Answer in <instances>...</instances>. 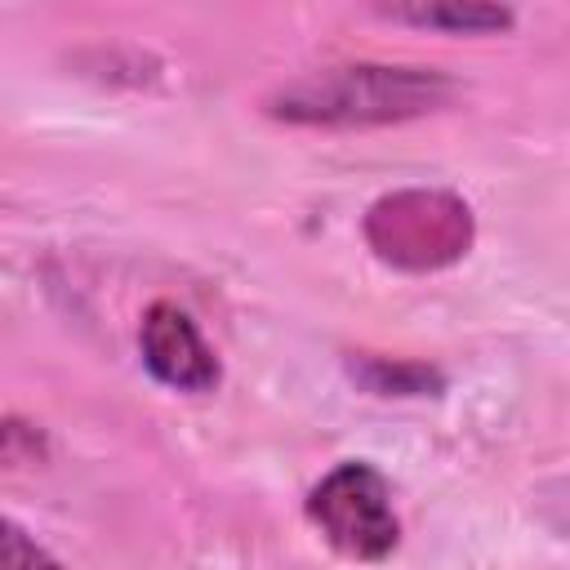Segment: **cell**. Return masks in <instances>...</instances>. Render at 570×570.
I'll return each mask as SVG.
<instances>
[{"mask_svg": "<svg viewBox=\"0 0 570 570\" xmlns=\"http://www.w3.org/2000/svg\"><path fill=\"white\" fill-rule=\"evenodd\" d=\"M454 98V85L428 67H383V62H352L307 71L281 85L267 98V111L289 125H325V129H365L392 125L423 111H436Z\"/></svg>", "mask_w": 570, "mask_h": 570, "instance_id": "obj_1", "label": "cell"}, {"mask_svg": "<svg viewBox=\"0 0 570 570\" xmlns=\"http://www.w3.org/2000/svg\"><path fill=\"white\" fill-rule=\"evenodd\" d=\"M365 236L383 263L405 272H432L468 254L472 209L450 191H396L370 209Z\"/></svg>", "mask_w": 570, "mask_h": 570, "instance_id": "obj_2", "label": "cell"}, {"mask_svg": "<svg viewBox=\"0 0 570 570\" xmlns=\"http://www.w3.org/2000/svg\"><path fill=\"white\" fill-rule=\"evenodd\" d=\"M307 517L325 534V543L352 561H383V557H392V548L401 539L392 490H387L383 472L361 459L330 468L312 485Z\"/></svg>", "mask_w": 570, "mask_h": 570, "instance_id": "obj_3", "label": "cell"}, {"mask_svg": "<svg viewBox=\"0 0 570 570\" xmlns=\"http://www.w3.org/2000/svg\"><path fill=\"white\" fill-rule=\"evenodd\" d=\"M138 352L151 379H160L174 392H209L218 383V356L178 303H151L142 312Z\"/></svg>", "mask_w": 570, "mask_h": 570, "instance_id": "obj_4", "label": "cell"}, {"mask_svg": "<svg viewBox=\"0 0 570 570\" xmlns=\"http://www.w3.org/2000/svg\"><path fill=\"white\" fill-rule=\"evenodd\" d=\"M396 22H414V27H432V31H454V36H485V31H503L512 27V9L503 4H392L383 9Z\"/></svg>", "mask_w": 570, "mask_h": 570, "instance_id": "obj_5", "label": "cell"}, {"mask_svg": "<svg viewBox=\"0 0 570 570\" xmlns=\"http://www.w3.org/2000/svg\"><path fill=\"white\" fill-rule=\"evenodd\" d=\"M352 374L370 387V392H379V396H419V392H428V387H436V374L432 370H423V365H387L383 356H361V361H352Z\"/></svg>", "mask_w": 570, "mask_h": 570, "instance_id": "obj_6", "label": "cell"}, {"mask_svg": "<svg viewBox=\"0 0 570 570\" xmlns=\"http://www.w3.org/2000/svg\"><path fill=\"white\" fill-rule=\"evenodd\" d=\"M0 570H58V561L22 525L0 517Z\"/></svg>", "mask_w": 570, "mask_h": 570, "instance_id": "obj_7", "label": "cell"}, {"mask_svg": "<svg viewBox=\"0 0 570 570\" xmlns=\"http://www.w3.org/2000/svg\"><path fill=\"white\" fill-rule=\"evenodd\" d=\"M13 445H18V428H9V423H0V463L13 454Z\"/></svg>", "mask_w": 570, "mask_h": 570, "instance_id": "obj_8", "label": "cell"}]
</instances>
